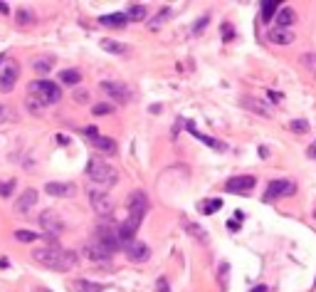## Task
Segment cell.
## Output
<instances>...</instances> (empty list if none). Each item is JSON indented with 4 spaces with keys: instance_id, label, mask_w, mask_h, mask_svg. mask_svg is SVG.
<instances>
[{
    "instance_id": "obj_33",
    "label": "cell",
    "mask_w": 316,
    "mask_h": 292,
    "mask_svg": "<svg viewBox=\"0 0 316 292\" xmlns=\"http://www.w3.org/2000/svg\"><path fill=\"white\" fill-rule=\"evenodd\" d=\"M220 206H222V201H220V198H212L210 203H205V206H203V213H208V216H212L215 211H220Z\"/></svg>"
},
{
    "instance_id": "obj_11",
    "label": "cell",
    "mask_w": 316,
    "mask_h": 292,
    "mask_svg": "<svg viewBox=\"0 0 316 292\" xmlns=\"http://www.w3.org/2000/svg\"><path fill=\"white\" fill-rule=\"evenodd\" d=\"M124 250H126V255L133 260V263H146L148 258H151V248L146 245V243H141V240H128L126 245H124Z\"/></svg>"
},
{
    "instance_id": "obj_9",
    "label": "cell",
    "mask_w": 316,
    "mask_h": 292,
    "mask_svg": "<svg viewBox=\"0 0 316 292\" xmlns=\"http://www.w3.org/2000/svg\"><path fill=\"white\" fill-rule=\"evenodd\" d=\"M254 186H257L254 176H232V178L225 181V191L227 193H250Z\"/></svg>"
},
{
    "instance_id": "obj_31",
    "label": "cell",
    "mask_w": 316,
    "mask_h": 292,
    "mask_svg": "<svg viewBox=\"0 0 316 292\" xmlns=\"http://www.w3.org/2000/svg\"><path fill=\"white\" fill-rule=\"evenodd\" d=\"M15 17H17V25H30V22H32V12H27L25 7H20V10L15 12Z\"/></svg>"
},
{
    "instance_id": "obj_32",
    "label": "cell",
    "mask_w": 316,
    "mask_h": 292,
    "mask_svg": "<svg viewBox=\"0 0 316 292\" xmlns=\"http://www.w3.org/2000/svg\"><path fill=\"white\" fill-rule=\"evenodd\" d=\"M15 191V181H0V196L2 198H10Z\"/></svg>"
},
{
    "instance_id": "obj_34",
    "label": "cell",
    "mask_w": 316,
    "mask_h": 292,
    "mask_svg": "<svg viewBox=\"0 0 316 292\" xmlns=\"http://www.w3.org/2000/svg\"><path fill=\"white\" fill-rule=\"evenodd\" d=\"M25 104H27V109H30L32 114H42V109H45V107H42L37 99H32V97H27V102H25Z\"/></svg>"
},
{
    "instance_id": "obj_41",
    "label": "cell",
    "mask_w": 316,
    "mask_h": 292,
    "mask_svg": "<svg viewBox=\"0 0 316 292\" xmlns=\"http://www.w3.org/2000/svg\"><path fill=\"white\" fill-rule=\"evenodd\" d=\"M250 292H269V290H267V285H257V288H252Z\"/></svg>"
},
{
    "instance_id": "obj_27",
    "label": "cell",
    "mask_w": 316,
    "mask_h": 292,
    "mask_svg": "<svg viewBox=\"0 0 316 292\" xmlns=\"http://www.w3.org/2000/svg\"><path fill=\"white\" fill-rule=\"evenodd\" d=\"M299 60H302L304 70H309L312 74H316V55H314V52H304V55H302Z\"/></svg>"
},
{
    "instance_id": "obj_3",
    "label": "cell",
    "mask_w": 316,
    "mask_h": 292,
    "mask_svg": "<svg viewBox=\"0 0 316 292\" xmlns=\"http://www.w3.org/2000/svg\"><path fill=\"white\" fill-rule=\"evenodd\" d=\"M27 97H32L42 107H47V104H57L62 99V89H60V84H55L50 79H37L27 87Z\"/></svg>"
},
{
    "instance_id": "obj_14",
    "label": "cell",
    "mask_w": 316,
    "mask_h": 292,
    "mask_svg": "<svg viewBox=\"0 0 316 292\" xmlns=\"http://www.w3.org/2000/svg\"><path fill=\"white\" fill-rule=\"evenodd\" d=\"M35 206H37V191H35V188H27V191L15 201V211H17V213H30Z\"/></svg>"
},
{
    "instance_id": "obj_42",
    "label": "cell",
    "mask_w": 316,
    "mask_h": 292,
    "mask_svg": "<svg viewBox=\"0 0 316 292\" xmlns=\"http://www.w3.org/2000/svg\"><path fill=\"white\" fill-rule=\"evenodd\" d=\"M57 142H60V144H69V139H67L64 134H57Z\"/></svg>"
},
{
    "instance_id": "obj_7",
    "label": "cell",
    "mask_w": 316,
    "mask_h": 292,
    "mask_svg": "<svg viewBox=\"0 0 316 292\" xmlns=\"http://www.w3.org/2000/svg\"><path fill=\"white\" fill-rule=\"evenodd\" d=\"M17 77H20V65L17 62H5L2 70H0V92L7 94L17 84Z\"/></svg>"
},
{
    "instance_id": "obj_6",
    "label": "cell",
    "mask_w": 316,
    "mask_h": 292,
    "mask_svg": "<svg viewBox=\"0 0 316 292\" xmlns=\"http://www.w3.org/2000/svg\"><path fill=\"white\" fill-rule=\"evenodd\" d=\"M97 243H102L109 253H116L124 243H121V235H119V225H99V230H97Z\"/></svg>"
},
{
    "instance_id": "obj_46",
    "label": "cell",
    "mask_w": 316,
    "mask_h": 292,
    "mask_svg": "<svg viewBox=\"0 0 316 292\" xmlns=\"http://www.w3.org/2000/svg\"><path fill=\"white\" fill-rule=\"evenodd\" d=\"M314 290H316V280H314Z\"/></svg>"
},
{
    "instance_id": "obj_13",
    "label": "cell",
    "mask_w": 316,
    "mask_h": 292,
    "mask_svg": "<svg viewBox=\"0 0 316 292\" xmlns=\"http://www.w3.org/2000/svg\"><path fill=\"white\" fill-rule=\"evenodd\" d=\"M242 107L247 109V112H254V114H259V117H272V107L267 104V99H257V97H242Z\"/></svg>"
},
{
    "instance_id": "obj_38",
    "label": "cell",
    "mask_w": 316,
    "mask_h": 292,
    "mask_svg": "<svg viewBox=\"0 0 316 292\" xmlns=\"http://www.w3.org/2000/svg\"><path fill=\"white\" fill-rule=\"evenodd\" d=\"M205 25H208V17H200V20L195 22V27H193V30H195V32H200V30H203Z\"/></svg>"
},
{
    "instance_id": "obj_36",
    "label": "cell",
    "mask_w": 316,
    "mask_h": 292,
    "mask_svg": "<svg viewBox=\"0 0 316 292\" xmlns=\"http://www.w3.org/2000/svg\"><path fill=\"white\" fill-rule=\"evenodd\" d=\"M72 99H74L77 104H87V102H89V92H84V89H77Z\"/></svg>"
},
{
    "instance_id": "obj_49",
    "label": "cell",
    "mask_w": 316,
    "mask_h": 292,
    "mask_svg": "<svg viewBox=\"0 0 316 292\" xmlns=\"http://www.w3.org/2000/svg\"><path fill=\"white\" fill-rule=\"evenodd\" d=\"M0 112H2V109H0Z\"/></svg>"
},
{
    "instance_id": "obj_39",
    "label": "cell",
    "mask_w": 316,
    "mask_h": 292,
    "mask_svg": "<svg viewBox=\"0 0 316 292\" xmlns=\"http://www.w3.org/2000/svg\"><path fill=\"white\" fill-rule=\"evenodd\" d=\"M307 156H309V158H314L316 161V142L312 146H309V148H307Z\"/></svg>"
},
{
    "instance_id": "obj_35",
    "label": "cell",
    "mask_w": 316,
    "mask_h": 292,
    "mask_svg": "<svg viewBox=\"0 0 316 292\" xmlns=\"http://www.w3.org/2000/svg\"><path fill=\"white\" fill-rule=\"evenodd\" d=\"M111 112H114V107H111V104H106V102L94 104V114H97V117H102V114H111Z\"/></svg>"
},
{
    "instance_id": "obj_10",
    "label": "cell",
    "mask_w": 316,
    "mask_h": 292,
    "mask_svg": "<svg viewBox=\"0 0 316 292\" xmlns=\"http://www.w3.org/2000/svg\"><path fill=\"white\" fill-rule=\"evenodd\" d=\"M292 191H294V183H292V181L277 178V181H272V183L267 186V191H264V203H272L277 196H287V193H292Z\"/></svg>"
},
{
    "instance_id": "obj_48",
    "label": "cell",
    "mask_w": 316,
    "mask_h": 292,
    "mask_svg": "<svg viewBox=\"0 0 316 292\" xmlns=\"http://www.w3.org/2000/svg\"><path fill=\"white\" fill-rule=\"evenodd\" d=\"M314 218H316V211H314Z\"/></svg>"
},
{
    "instance_id": "obj_2",
    "label": "cell",
    "mask_w": 316,
    "mask_h": 292,
    "mask_svg": "<svg viewBox=\"0 0 316 292\" xmlns=\"http://www.w3.org/2000/svg\"><path fill=\"white\" fill-rule=\"evenodd\" d=\"M87 176L97 183V186H116L119 183V168L111 166L104 158H89L87 163Z\"/></svg>"
},
{
    "instance_id": "obj_16",
    "label": "cell",
    "mask_w": 316,
    "mask_h": 292,
    "mask_svg": "<svg viewBox=\"0 0 316 292\" xmlns=\"http://www.w3.org/2000/svg\"><path fill=\"white\" fill-rule=\"evenodd\" d=\"M45 191L50 196H55V198H67V196H74L77 188L72 183H57V181H52V183H45Z\"/></svg>"
},
{
    "instance_id": "obj_43",
    "label": "cell",
    "mask_w": 316,
    "mask_h": 292,
    "mask_svg": "<svg viewBox=\"0 0 316 292\" xmlns=\"http://www.w3.org/2000/svg\"><path fill=\"white\" fill-rule=\"evenodd\" d=\"M259 156H262V158H267V156H269V151H267L264 146H259Z\"/></svg>"
},
{
    "instance_id": "obj_19",
    "label": "cell",
    "mask_w": 316,
    "mask_h": 292,
    "mask_svg": "<svg viewBox=\"0 0 316 292\" xmlns=\"http://www.w3.org/2000/svg\"><path fill=\"white\" fill-rule=\"evenodd\" d=\"M92 146H97L99 151H109V153H114L116 151V144H114V139H109V137H102V134H97V137H89L87 139Z\"/></svg>"
},
{
    "instance_id": "obj_23",
    "label": "cell",
    "mask_w": 316,
    "mask_h": 292,
    "mask_svg": "<svg viewBox=\"0 0 316 292\" xmlns=\"http://www.w3.org/2000/svg\"><path fill=\"white\" fill-rule=\"evenodd\" d=\"M126 20H133V22H138V20H146V15H148V10L143 7V5H131L126 12Z\"/></svg>"
},
{
    "instance_id": "obj_21",
    "label": "cell",
    "mask_w": 316,
    "mask_h": 292,
    "mask_svg": "<svg viewBox=\"0 0 316 292\" xmlns=\"http://www.w3.org/2000/svg\"><path fill=\"white\" fill-rule=\"evenodd\" d=\"M72 290L74 292H104V285L89 283V280H74L72 283Z\"/></svg>"
},
{
    "instance_id": "obj_4",
    "label": "cell",
    "mask_w": 316,
    "mask_h": 292,
    "mask_svg": "<svg viewBox=\"0 0 316 292\" xmlns=\"http://www.w3.org/2000/svg\"><path fill=\"white\" fill-rule=\"evenodd\" d=\"M87 198H89L92 208H94L99 216H111V211H114V201L109 198L106 191H102V188H97V186H87Z\"/></svg>"
},
{
    "instance_id": "obj_26",
    "label": "cell",
    "mask_w": 316,
    "mask_h": 292,
    "mask_svg": "<svg viewBox=\"0 0 316 292\" xmlns=\"http://www.w3.org/2000/svg\"><path fill=\"white\" fill-rule=\"evenodd\" d=\"M171 15H173V10H171V7H161V12H158V15L153 17V22H151V30L161 27V25H163V22H166V20H168Z\"/></svg>"
},
{
    "instance_id": "obj_25",
    "label": "cell",
    "mask_w": 316,
    "mask_h": 292,
    "mask_svg": "<svg viewBox=\"0 0 316 292\" xmlns=\"http://www.w3.org/2000/svg\"><path fill=\"white\" fill-rule=\"evenodd\" d=\"M79 79H82V74L77 72V70H62L60 72V82L62 84H72L74 87V84H79Z\"/></svg>"
},
{
    "instance_id": "obj_8",
    "label": "cell",
    "mask_w": 316,
    "mask_h": 292,
    "mask_svg": "<svg viewBox=\"0 0 316 292\" xmlns=\"http://www.w3.org/2000/svg\"><path fill=\"white\" fill-rule=\"evenodd\" d=\"M40 228L45 230V235H60L64 230V220L57 216V213H52V211H45V213H40Z\"/></svg>"
},
{
    "instance_id": "obj_40",
    "label": "cell",
    "mask_w": 316,
    "mask_h": 292,
    "mask_svg": "<svg viewBox=\"0 0 316 292\" xmlns=\"http://www.w3.org/2000/svg\"><path fill=\"white\" fill-rule=\"evenodd\" d=\"M269 99L277 104V102H282V94H279V92H269Z\"/></svg>"
},
{
    "instance_id": "obj_18",
    "label": "cell",
    "mask_w": 316,
    "mask_h": 292,
    "mask_svg": "<svg viewBox=\"0 0 316 292\" xmlns=\"http://www.w3.org/2000/svg\"><path fill=\"white\" fill-rule=\"evenodd\" d=\"M274 20H277V25H279V27L289 30V25H294V22H297V12H294L292 7H279Z\"/></svg>"
},
{
    "instance_id": "obj_5",
    "label": "cell",
    "mask_w": 316,
    "mask_h": 292,
    "mask_svg": "<svg viewBox=\"0 0 316 292\" xmlns=\"http://www.w3.org/2000/svg\"><path fill=\"white\" fill-rule=\"evenodd\" d=\"M99 89H102L111 102H116V104H128V102H131V89H128L124 82H119V79H104V82L99 84Z\"/></svg>"
},
{
    "instance_id": "obj_30",
    "label": "cell",
    "mask_w": 316,
    "mask_h": 292,
    "mask_svg": "<svg viewBox=\"0 0 316 292\" xmlns=\"http://www.w3.org/2000/svg\"><path fill=\"white\" fill-rule=\"evenodd\" d=\"M15 240L17 243H35L37 233H32V230H15Z\"/></svg>"
},
{
    "instance_id": "obj_20",
    "label": "cell",
    "mask_w": 316,
    "mask_h": 292,
    "mask_svg": "<svg viewBox=\"0 0 316 292\" xmlns=\"http://www.w3.org/2000/svg\"><path fill=\"white\" fill-rule=\"evenodd\" d=\"M99 22L106 25V27H124V25H126V15H124V12H111V15L99 17Z\"/></svg>"
},
{
    "instance_id": "obj_37",
    "label": "cell",
    "mask_w": 316,
    "mask_h": 292,
    "mask_svg": "<svg viewBox=\"0 0 316 292\" xmlns=\"http://www.w3.org/2000/svg\"><path fill=\"white\" fill-rule=\"evenodd\" d=\"M156 292H171V285H168L166 278H158L156 280Z\"/></svg>"
},
{
    "instance_id": "obj_12",
    "label": "cell",
    "mask_w": 316,
    "mask_h": 292,
    "mask_svg": "<svg viewBox=\"0 0 316 292\" xmlns=\"http://www.w3.org/2000/svg\"><path fill=\"white\" fill-rule=\"evenodd\" d=\"M84 258H89L92 263H109V260H111V253H109L102 243L92 240V243L84 245Z\"/></svg>"
},
{
    "instance_id": "obj_47",
    "label": "cell",
    "mask_w": 316,
    "mask_h": 292,
    "mask_svg": "<svg viewBox=\"0 0 316 292\" xmlns=\"http://www.w3.org/2000/svg\"><path fill=\"white\" fill-rule=\"evenodd\" d=\"M40 292H47V290H40Z\"/></svg>"
},
{
    "instance_id": "obj_17",
    "label": "cell",
    "mask_w": 316,
    "mask_h": 292,
    "mask_svg": "<svg viewBox=\"0 0 316 292\" xmlns=\"http://www.w3.org/2000/svg\"><path fill=\"white\" fill-rule=\"evenodd\" d=\"M269 42H274V45H292L294 42V32L284 30V27H274L269 32Z\"/></svg>"
},
{
    "instance_id": "obj_28",
    "label": "cell",
    "mask_w": 316,
    "mask_h": 292,
    "mask_svg": "<svg viewBox=\"0 0 316 292\" xmlns=\"http://www.w3.org/2000/svg\"><path fill=\"white\" fill-rule=\"evenodd\" d=\"M289 129H292L294 134H307V132H309V122H307V119H292V122H289Z\"/></svg>"
},
{
    "instance_id": "obj_22",
    "label": "cell",
    "mask_w": 316,
    "mask_h": 292,
    "mask_svg": "<svg viewBox=\"0 0 316 292\" xmlns=\"http://www.w3.org/2000/svg\"><path fill=\"white\" fill-rule=\"evenodd\" d=\"M99 47L104 52H111V55H126V45H121L116 40H99Z\"/></svg>"
},
{
    "instance_id": "obj_29",
    "label": "cell",
    "mask_w": 316,
    "mask_h": 292,
    "mask_svg": "<svg viewBox=\"0 0 316 292\" xmlns=\"http://www.w3.org/2000/svg\"><path fill=\"white\" fill-rule=\"evenodd\" d=\"M32 67H35L37 72H50V70L55 67V60H52V57H40Z\"/></svg>"
},
{
    "instance_id": "obj_44",
    "label": "cell",
    "mask_w": 316,
    "mask_h": 292,
    "mask_svg": "<svg viewBox=\"0 0 316 292\" xmlns=\"http://www.w3.org/2000/svg\"><path fill=\"white\" fill-rule=\"evenodd\" d=\"M0 12H7V5H2V2H0Z\"/></svg>"
},
{
    "instance_id": "obj_15",
    "label": "cell",
    "mask_w": 316,
    "mask_h": 292,
    "mask_svg": "<svg viewBox=\"0 0 316 292\" xmlns=\"http://www.w3.org/2000/svg\"><path fill=\"white\" fill-rule=\"evenodd\" d=\"M183 230L188 233V235H190V238H193V240H198V243H203V245H205V243L210 240V235H208V230H205L203 225H198L195 220H183Z\"/></svg>"
},
{
    "instance_id": "obj_45",
    "label": "cell",
    "mask_w": 316,
    "mask_h": 292,
    "mask_svg": "<svg viewBox=\"0 0 316 292\" xmlns=\"http://www.w3.org/2000/svg\"><path fill=\"white\" fill-rule=\"evenodd\" d=\"M2 60H5V55H0V65H2Z\"/></svg>"
},
{
    "instance_id": "obj_24",
    "label": "cell",
    "mask_w": 316,
    "mask_h": 292,
    "mask_svg": "<svg viewBox=\"0 0 316 292\" xmlns=\"http://www.w3.org/2000/svg\"><path fill=\"white\" fill-rule=\"evenodd\" d=\"M277 10H279V2H274V0H269V2H264V5H262V20H264V22H269V20H274V15H277Z\"/></svg>"
},
{
    "instance_id": "obj_1",
    "label": "cell",
    "mask_w": 316,
    "mask_h": 292,
    "mask_svg": "<svg viewBox=\"0 0 316 292\" xmlns=\"http://www.w3.org/2000/svg\"><path fill=\"white\" fill-rule=\"evenodd\" d=\"M32 258H35L40 265H45V268H50V270H60V273H67V270H72V268L77 265V253L62 250L60 245L37 248V250L32 253Z\"/></svg>"
}]
</instances>
